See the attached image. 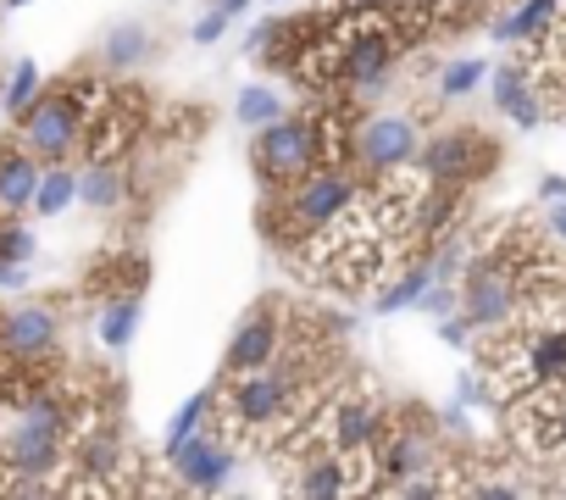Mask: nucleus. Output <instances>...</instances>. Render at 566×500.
<instances>
[{
    "label": "nucleus",
    "mask_w": 566,
    "mask_h": 500,
    "mask_svg": "<svg viewBox=\"0 0 566 500\" xmlns=\"http://www.w3.org/2000/svg\"><path fill=\"white\" fill-rule=\"evenodd\" d=\"M400 233L378 217V206L367 200V195H356L334 222H323V228H312L306 239H301V257H295V268L312 279V284H323V290H378V279H384V268L400 257Z\"/></svg>",
    "instance_id": "obj_1"
},
{
    "label": "nucleus",
    "mask_w": 566,
    "mask_h": 500,
    "mask_svg": "<svg viewBox=\"0 0 566 500\" xmlns=\"http://www.w3.org/2000/svg\"><path fill=\"white\" fill-rule=\"evenodd\" d=\"M101 79H67L56 90H40V101L18 117V145L34 150L40 162H67L84 139V117L95 101Z\"/></svg>",
    "instance_id": "obj_2"
},
{
    "label": "nucleus",
    "mask_w": 566,
    "mask_h": 500,
    "mask_svg": "<svg viewBox=\"0 0 566 500\" xmlns=\"http://www.w3.org/2000/svg\"><path fill=\"white\" fill-rule=\"evenodd\" d=\"M317 162H323V150H317V117H277V123L255 128V173H261L266 195H277L283 184H295Z\"/></svg>",
    "instance_id": "obj_3"
},
{
    "label": "nucleus",
    "mask_w": 566,
    "mask_h": 500,
    "mask_svg": "<svg viewBox=\"0 0 566 500\" xmlns=\"http://www.w3.org/2000/svg\"><path fill=\"white\" fill-rule=\"evenodd\" d=\"M417 162H422V173H428L439 189H467V184H478V178L500 162V145H494L483 128H444V134H433V139L417 150Z\"/></svg>",
    "instance_id": "obj_4"
},
{
    "label": "nucleus",
    "mask_w": 566,
    "mask_h": 500,
    "mask_svg": "<svg viewBox=\"0 0 566 500\" xmlns=\"http://www.w3.org/2000/svg\"><path fill=\"white\" fill-rule=\"evenodd\" d=\"M417 150H422V134L406 112H356L350 117V162H361L367 173L417 162Z\"/></svg>",
    "instance_id": "obj_5"
},
{
    "label": "nucleus",
    "mask_w": 566,
    "mask_h": 500,
    "mask_svg": "<svg viewBox=\"0 0 566 500\" xmlns=\"http://www.w3.org/2000/svg\"><path fill=\"white\" fill-rule=\"evenodd\" d=\"M62 345V323L51 306H7L0 312V362H12V367H45Z\"/></svg>",
    "instance_id": "obj_6"
},
{
    "label": "nucleus",
    "mask_w": 566,
    "mask_h": 500,
    "mask_svg": "<svg viewBox=\"0 0 566 500\" xmlns=\"http://www.w3.org/2000/svg\"><path fill=\"white\" fill-rule=\"evenodd\" d=\"M283 340H290V323H283L277 301H261L255 312L239 317V329H233V340H228V351H222V378L255 373V367L277 362V356H283Z\"/></svg>",
    "instance_id": "obj_7"
},
{
    "label": "nucleus",
    "mask_w": 566,
    "mask_h": 500,
    "mask_svg": "<svg viewBox=\"0 0 566 500\" xmlns=\"http://www.w3.org/2000/svg\"><path fill=\"white\" fill-rule=\"evenodd\" d=\"M167 467H172L178 489L211 494V489H222V483L233 478V445H228L222 434H206V428H200L189 445H178V450L167 456Z\"/></svg>",
    "instance_id": "obj_8"
},
{
    "label": "nucleus",
    "mask_w": 566,
    "mask_h": 500,
    "mask_svg": "<svg viewBox=\"0 0 566 500\" xmlns=\"http://www.w3.org/2000/svg\"><path fill=\"white\" fill-rule=\"evenodd\" d=\"M489 95H494V106H500L516 128H538V123H544V95L533 90V79L522 73V62L489 67Z\"/></svg>",
    "instance_id": "obj_9"
},
{
    "label": "nucleus",
    "mask_w": 566,
    "mask_h": 500,
    "mask_svg": "<svg viewBox=\"0 0 566 500\" xmlns=\"http://www.w3.org/2000/svg\"><path fill=\"white\" fill-rule=\"evenodd\" d=\"M40 173H45V162H40L34 150H23V145H0V211H12V217L34 211Z\"/></svg>",
    "instance_id": "obj_10"
},
{
    "label": "nucleus",
    "mask_w": 566,
    "mask_h": 500,
    "mask_svg": "<svg viewBox=\"0 0 566 500\" xmlns=\"http://www.w3.org/2000/svg\"><path fill=\"white\" fill-rule=\"evenodd\" d=\"M560 7H566V0H522V7H511L500 23H489V34L500 45H527V40H538L560 18Z\"/></svg>",
    "instance_id": "obj_11"
},
{
    "label": "nucleus",
    "mask_w": 566,
    "mask_h": 500,
    "mask_svg": "<svg viewBox=\"0 0 566 500\" xmlns=\"http://www.w3.org/2000/svg\"><path fill=\"white\" fill-rule=\"evenodd\" d=\"M78 200L95 206V211L123 206V200H128V173H123V162H117V156H112V162H84V167H78Z\"/></svg>",
    "instance_id": "obj_12"
},
{
    "label": "nucleus",
    "mask_w": 566,
    "mask_h": 500,
    "mask_svg": "<svg viewBox=\"0 0 566 500\" xmlns=\"http://www.w3.org/2000/svg\"><path fill=\"white\" fill-rule=\"evenodd\" d=\"M150 56V29L145 23H117L106 40H101V67H112V73H128V67H139Z\"/></svg>",
    "instance_id": "obj_13"
},
{
    "label": "nucleus",
    "mask_w": 566,
    "mask_h": 500,
    "mask_svg": "<svg viewBox=\"0 0 566 500\" xmlns=\"http://www.w3.org/2000/svg\"><path fill=\"white\" fill-rule=\"evenodd\" d=\"M73 200H78V173H73L67 162H45L40 189H34V211H40V217H62Z\"/></svg>",
    "instance_id": "obj_14"
},
{
    "label": "nucleus",
    "mask_w": 566,
    "mask_h": 500,
    "mask_svg": "<svg viewBox=\"0 0 566 500\" xmlns=\"http://www.w3.org/2000/svg\"><path fill=\"white\" fill-rule=\"evenodd\" d=\"M428 284H433V262H417V268H406L400 279H389L373 306H378L384 317H389V312H406V306H417V301L428 295Z\"/></svg>",
    "instance_id": "obj_15"
},
{
    "label": "nucleus",
    "mask_w": 566,
    "mask_h": 500,
    "mask_svg": "<svg viewBox=\"0 0 566 500\" xmlns=\"http://www.w3.org/2000/svg\"><path fill=\"white\" fill-rule=\"evenodd\" d=\"M134 329H139V295L128 290V295H112L106 306H101V345L106 351H123L128 340H134Z\"/></svg>",
    "instance_id": "obj_16"
},
{
    "label": "nucleus",
    "mask_w": 566,
    "mask_h": 500,
    "mask_svg": "<svg viewBox=\"0 0 566 500\" xmlns=\"http://www.w3.org/2000/svg\"><path fill=\"white\" fill-rule=\"evenodd\" d=\"M206 417H211V389H200V395H189L184 406H178V417L167 423V439H161V456H172L178 445H189L200 428H206Z\"/></svg>",
    "instance_id": "obj_17"
},
{
    "label": "nucleus",
    "mask_w": 566,
    "mask_h": 500,
    "mask_svg": "<svg viewBox=\"0 0 566 500\" xmlns=\"http://www.w3.org/2000/svg\"><path fill=\"white\" fill-rule=\"evenodd\" d=\"M233 117H239L244 128H266V123H277V117H283V95H277V90H266V84H250V90H239Z\"/></svg>",
    "instance_id": "obj_18"
},
{
    "label": "nucleus",
    "mask_w": 566,
    "mask_h": 500,
    "mask_svg": "<svg viewBox=\"0 0 566 500\" xmlns=\"http://www.w3.org/2000/svg\"><path fill=\"white\" fill-rule=\"evenodd\" d=\"M40 90H45L40 62H18V67H12V79H7V95H0V112H7V117H23V112L40 101Z\"/></svg>",
    "instance_id": "obj_19"
},
{
    "label": "nucleus",
    "mask_w": 566,
    "mask_h": 500,
    "mask_svg": "<svg viewBox=\"0 0 566 500\" xmlns=\"http://www.w3.org/2000/svg\"><path fill=\"white\" fill-rule=\"evenodd\" d=\"M489 84V62H478V56H461V62H450L444 73H439V95L444 101H467V95H478Z\"/></svg>",
    "instance_id": "obj_20"
},
{
    "label": "nucleus",
    "mask_w": 566,
    "mask_h": 500,
    "mask_svg": "<svg viewBox=\"0 0 566 500\" xmlns=\"http://www.w3.org/2000/svg\"><path fill=\"white\" fill-rule=\"evenodd\" d=\"M29 257H34V233L12 211H0V262H29Z\"/></svg>",
    "instance_id": "obj_21"
},
{
    "label": "nucleus",
    "mask_w": 566,
    "mask_h": 500,
    "mask_svg": "<svg viewBox=\"0 0 566 500\" xmlns=\"http://www.w3.org/2000/svg\"><path fill=\"white\" fill-rule=\"evenodd\" d=\"M228 23H233V18H228L222 7H211V12H206V18L189 29V40H195V45H217V40L228 34Z\"/></svg>",
    "instance_id": "obj_22"
},
{
    "label": "nucleus",
    "mask_w": 566,
    "mask_h": 500,
    "mask_svg": "<svg viewBox=\"0 0 566 500\" xmlns=\"http://www.w3.org/2000/svg\"><path fill=\"white\" fill-rule=\"evenodd\" d=\"M439 334H444V345H467V340H472V323H467V317H444Z\"/></svg>",
    "instance_id": "obj_23"
},
{
    "label": "nucleus",
    "mask_w": 566,
    "mask_h": 500,
    "mask_svg": "<svg viewBox=\"0 0 566 500\" xmlns=\"http://www.w3.org/2000/svg\"><path fill=\"white\" fill-rule=\"evenodd\" d=\"M538 200H549V206L566 200V178H560V173H544V178H538Z\"/></svg>",
    "instance_id": "obj_24"
},
{
    "label": "nucleus",
    "mask_w": 566,
    "mask_h": 500,
    "mask_svg": "<svg viewBox=\"0 0 566 500\" xmlns=\"http://www.w3.org/2000/svg\"><path fill=\"white\" fill-rule=\"evenodd\" d=\"M29 279V262H0V290H23Z\"/></svg>",
    "instance_id": "obj_25"
},
{
    "label": "nucleus",
    "mask_w": 566,
    "mask_h": 500,
    "mask_svg": "<svg viewBox=\"0 0 566 500\" xmlns=\"http://www.w3.org/2000/svg\"><path fill=\"white\" fill-rule=\"evenodd\" d=\"M455 400H461V406H472V400H483V384H478L472 373H461V384H455Z\"/></svg>",
    "instance_id": "obj_26"
},
{
    "label": "nucleus",
    "mask_w": 566,
    "mask_h": 500,
    "mask_svg": "<svg viewBox=\"0 0 566 500\" xmlns=\"http://www.w3.org/2000/svg\"><path fill=\"white\" fill-rule=\"evenodd\" d=\"M549 233H555V244L566 250V200H555V206H549Z\"/></svg>",
    "instance_id": "obj_27"
},
{
    "label": "nucleus",
    "mask_w": 566,
    "mask_h": 500,
    "mask_svg": "<svg viewBox=\"0 0 566 500\" xmlns=\"http://www.w3.org/2000/svg\"><path fill=\"white\" fill-rule=\"evenodd\" d=\"M217 7H222V12H228V18H239V12H244V7H250V0H217Z\"/></svg>",
    "instance_id": "obj_28"
},
{
    "label": "nucleus",
    "mask_w": 566,
    "mask_h": 500,
    "mask_svg": "<svg viewBox=\"0 0 566 500\" xmlns=\"http://www.w3.org/2000/svg\"><path fill=\"white\" fill-rule=\"evenodd\" d=\"M0 7H12V12H18V7H29V0H0Z\"/></svg>",
    "instance_id": "obj_29"
}]
</instances>
